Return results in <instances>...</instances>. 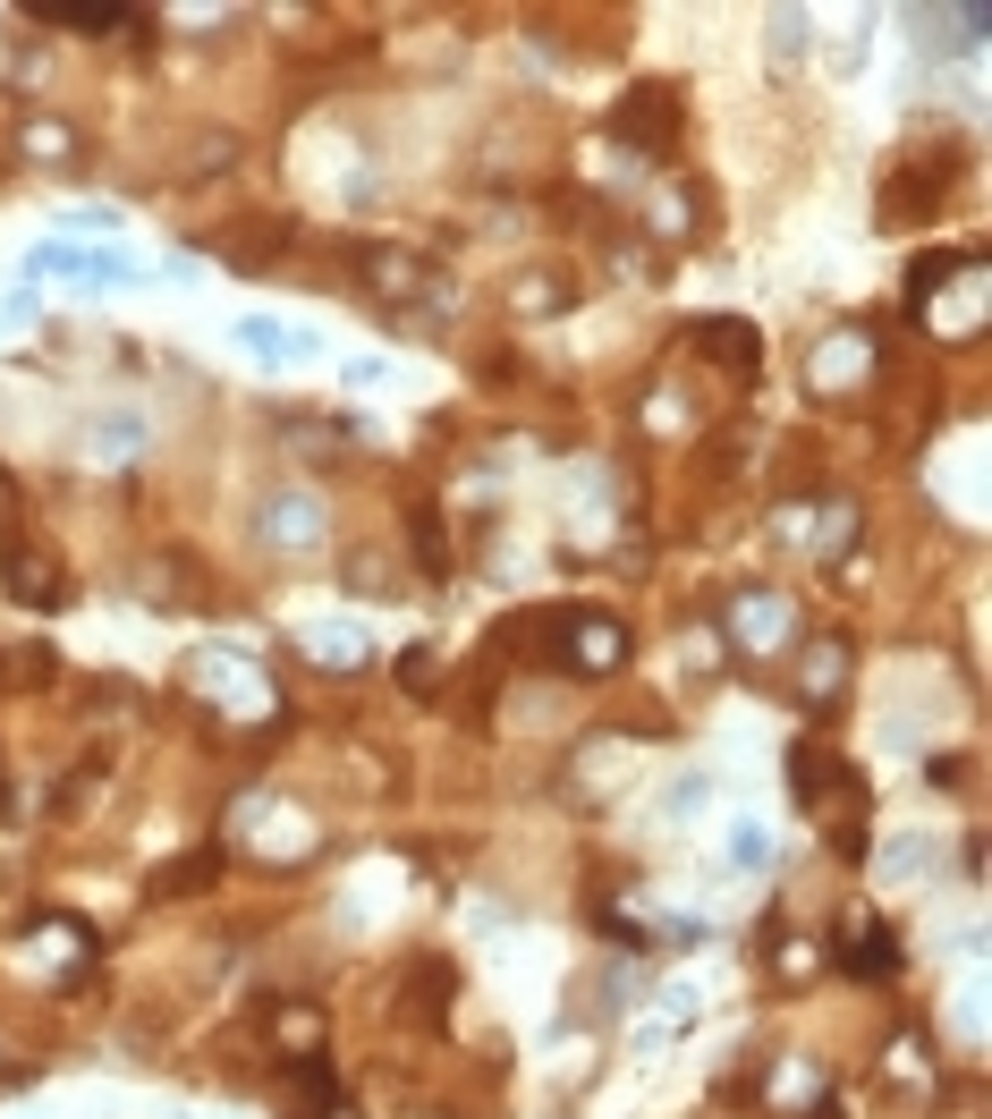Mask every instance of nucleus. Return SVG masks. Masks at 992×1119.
Returning a JSON list of instances; mask_svg holds the SVG:
<instances>
[{
  "instance_id": "f257e3e1",
  "label": "nucleus",
  "mask_w": 992,
  "mask_h": 1119,
  "mask_svg": "<svg viewBox=\"0 0 992 1119\" xmlns=\"http://www.w3.org/2000/svg\"><path fill=\"white\" fill-rule=\"evenodd\" d=\"M52 26H119V9H43Z\"/></svg>"
}]
</instances>
